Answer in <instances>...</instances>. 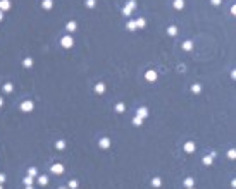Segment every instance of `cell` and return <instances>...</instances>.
I'll use <instances>...</instances> for the list:
<instances>
[{"label": "cell", "instance_id": "cell-7", "mask_svg": "<svg viewBox=\"0 0 236 189\" xmlns=\"http://www.w3.org/2000/svg\"><path fill=\"white\" fill-rule=\"evenodd\" d=\"M105 89H107L105 83H103V81H98V83L93 86V93H95V94H103V93H105Z\"/></svg>", "mask_w": 236, "mask_h": 189}, {"label": "cell", "instance_id": "cell-6", "mask_svg": "<svg viewBox=\"0 0 236 189\" xmlns=\"http://www.w3.org/2000/svg\"><path fill=\"white\" fill-rule=\"evenodd\" d=\"M110 144H112V141H110V138H109V136H102V138H100V141H98L100 150H109Z\"/></svg>", "mask_w": 236, "mask_h": 189}, {"label": "cell", "instance_id": "cell-13", "mask_svg": "<svg viewBox=\"0 0 236 189\" xmlns=\"http://www.w3.org/2000/svg\"><path fill=\"white\" fill-rule=\"evenodd\" d=\"M42 9L43 11H52L54 9V0H42Z\"/></svg>", "mask_w": 236, "mask_h": 189}, {"label": "cell", "instance_id": "cell-36", "mask_svg": "<svg viewBox=\"0 0 236 189\" xmlns=\"http://www.w3.org/2000/svg\"><path fill=\"white\" fill-rule=\"evenodd\" d=\"M2 107H4V98L0 96V108H2Z\"/></svg>", "mask_w": 236, "mask_h": 189}, {"label": "cell", "instance_id": "cell-40", "mask_svg": "<svg viewBox=\"0 0 236 189\" xmlns=\"http://www.w3.org/2000/svg\"><path fill=\"white\" fill-rule=\"evenodd\" d=\"M0 189H4V187H2V184H0Z\"/></svg>", "mask_w": 236, "mask_h": 189}, {"label": "cell", "instance_id": "cell-12", "mask_svg": "<svg viewBox=\"0 0 236 189\" xmlns=\"http://www.w3.org/2000/svg\"><path fill=\"white\" fill-rule=\"evenodd\" d=\"M78 29V22L76 21H67L66 22V31L67 33H74Z\"/></svg>", "mask_w": 236, "mask_h": 189}, {"label": "cell", "instance_id": "cell-21", "mask_svg": "<svg viewBox=\"0 0 236 189\" xmlns=\"http://www.w3.org/2000/svg\"><path fill=\"white\" fill-rule=\"evenodd\" d=\"M190 89H191V93H193V94H200V93H202V84H200V83H193Z\"/></svg>", "mask_w": 236, "mask_h": 189}, {"label": "cell", "instance_id": "cell-30", "mask_svg": "<svg viewBox=\"0 0 236 189\" xmlns=\"http://www.w3.org/2000/svg\"><path fill=\"white\" fill-rule=\"evenodd\" d=\"M86 9H95L97 7V0H85Z\"/></svg>", "mask_w": 236, "mask_h": 189}, {"label": "cell", "instance_id": "cell-14", "mask_svg": "<svg viewBox=\"0 0 236 189\" xmlns=\"http://www.w3.org/2000/svg\"><path fill=\"white\" fill-rule=\"evenodd\" d=\"M114 110H116V114H124V112H126V105H124L123 101H117V103L114 105Z\"/></svg>", "mask_w": 236, "mask_h": 189}, {"label": "cell", "instance_id": "cell-10", "mask_svg": "<svg viewBox=\"0 0 236 189\" xmlns=\"http://www.w3.org/2000/svg\"><path fill=\"white\" fill-rule=\"evenodd\" d=\"M54 148L59 150V151H64L66 148H67V141H66V139H57V141L54 143Z\"/></svg>", "mask_w": 236, "mask_h": 189}, {"label": "cell", "instance_id": "cell-4", "mask_svg": "<svg viewBox=\"0 0 236 189\" xmlns=\"http://www.w3.org/2000/svg\"><path fill=\"white\" fill-rule=\"evenodd\" d=\"M50 172L54 174V175H62V174L66 172V167L62 163H52V165H50Z\"/></svg>", "mask_w": 236, "mask_h": 189}, {"label": "cell", "instance_id": "cell-41", "mask_svg": "<svg viewBox=\"0 0 236 189\" xmlns=\"http://www.w3.org/2000/svg\"><path fill=\"white\" fill-rule=\"evenodd\" d=\"M186 189H193V187H186Z\"/></svg>", "mask_w": 236, "mask_h": 189}, {"label": "cell", "instance_id": "cell-1", "mask_svg": "<svg viewBox=\"0 0 236 189\" xmlns=\"http://www.w3.org/2000/svg\"><path fill=\"white\" fill-rule=\"evenodd\" d=\"M136 9V0H128V4L123 7V16H126V17H129L131 14H133V11Z\"/></svg>", "mask_w": 236, "mask_h": 189}, {"label": "cell", "instance_id": "cell-39", "mask_svg": "<svg viewBox=\"0 0 236 189\" xmlns=\"http://www.w3.org/2000/svg\"><path fill=\"white\" fill-rule=\"evenodd\" d=\"M57 189H67V187H64V186H60V187H57Z\"/></svg>", "mask_w": 236, "mask_h": 189}, {"label": "cell", "instance_id": "cell-19", "mask_svg": "<svg viewBox=\"0 0 236 189\" xmlns=\"http://www.w3.org/2000/svg\"><path fill=\"white\" fill-rule=\"evenodd\" d=\"M134 22H136V29H143V28L147 26V19H145V17H138V19H134Z\"/></svg>", "mask_w": 236, "mask_h": 189}, {"label": "cell", "instance_id": "cell-26", "mask_svg": "<svg viewBox=\"0 0 236 189\" xmlns=\"http://www.w3.org/2000/svg\"><path fill=\"white\" fill-rule=\"evenodd\" d=\"M26 175H29V177H38V168L36 167H29L28 168Z\"/></svg>", "mask_w": 236, "mask_h": 189}, {"label": "cell", "instance_id": "cell-18", "mask_svg": "<svg viewBox=\"0 0 236 189\" xmlns=\"http://www.w3.org/2000/svg\"><path fill=\"white\" fill-rule=\"evenodd\" d=\"M150 186H152V187H155V189L162 187V179H160V177H152Z\"/></svg>", "mask_w": 236, "mask_h": 189}, {"label": "cell", "instance_id": "cell-8", "mask_svg": "<svg viewBox=\"0 0 236 189\" xmlns=\"http://www.w3.org/2000/svg\"><path fill=\"white\" fill-rule=\"evenodd\" d=\"M183 150H184V153H195L197 151V146H195L193 141H186L183 144Z\"/></svg>", "mask_w": 236, "mask_h": 189}, {"label": "cell", "instance_id": "cell-25", "mask_svg": "<svg viewBox=\"0 0 236 189\" xmlns=\"http://www.w3.org/2000/svg\"><path fill=\"white\" fill-rule=\"evenodd\" d=\"M202 162H204V165H207V167H210V165L214 163V157H210V155H205V157L202 158Z\"/></svg>", "mask_w": 236, "mask_h": 189}, {"label": "cell", "instance_id": "cell-28", "mask_svg": "<svg viewBox=\"0 0 236 189\" xmlns=\"http://www.w3.org/2000/svg\"><path fill=\"white\" fill-rule=\"evenodd\" d=\"M2 89H4V93H12V91H14V84H12V83H5Z\"/></svg>", "mask_w": 236, "mask_h": 189}, {"label": "cell", "instance_id": "cell-27", "mask_svg": "<svg viewBox=\"0 0 236 189\" xmlns=\"http://www.w3.org/2000/svg\"><path fill=\"white\" fill-rule=\"evenodd\" d=\"M78 187H79V182L76 179H71L69 182H67V189H78Z\"/></svg>", "mask_w": 236, "mask_h": 189}, {"label": "cell", "instance_id": "cell-9", "mask_svg": "<svg viewBox=\"0 0 236 189\" xmlns=\"http://www.w3.org/2000/svg\"><path fill=\"white\" fill-rule=\"evenodd\" d=\"M134 115L141 117V119H147V117L150 115V110H148L147 107H140V108H136V114H134Z\"/></svg>", "mask_w": 236, "mask_h": 189}, {"label": "cell", "instance_id": "cell-11", "mask_svg": "<svg viewBox=\"0 0 236 189\" xmlns=\"http://www.w3.org/2000/svg\"><path fill=\"white\" fill-rule=\"evenodd\" d=\"M11 9H12L11 0H0V11L2 12H7V11H11Z\"/></svg>", "mask_w": 236, "mask_h": 189}, {"label": "cell", "instance_id": "cell-15", "mask_svg": "<svg viewBox=\"0 0 236 189\" xmlns=\"http://www.w3.org/2000/svg\"><path fill=\"white\" fill-rule=\"evenodd\" d=\"M172 7L176 9L177 12L184 9V0H172Z\"/></svg>", "mask_w": 236, "mask_h": 189}, {"label": "cell", "instance_id": "cell-5", "mask_svg": "<svg viewBox=\"0 0 236 189\" xmlns=\"http://www.w3.org/2000/svg\"><path fill=\"white\" fill-rule=\"evenodd\" d=\"M157 78H159L157 71H153V69H148V71H145V79L148 81V83H155Z\"/></svg>", "mask_w": 236, "mask_h": 189}, {"label": "cell", "instance_id": "cell-31", "mask_svg": "<svg viewBox=\"0 0 236 189\" xmlns=\"http://www.w3.org/2000/svg\"><path fill=\"white\" fill-rule=\"evenodd\" d=\"M33 182H35V177H29V175H26V177L22 179V184H24V186H33Z\"/></svg>", "mask_w": 236, "mask_h": 189}, {"label": "cell", "instance_id": "cell-20", "mask_svg": "<svg viewBox=\"0 0 236 189\" xmlns=\"http://www.w3.org/2000/svg\"><path fill=\"white\" fill-rule=\"evenodd\" d=\"M183 50H184V52H191V50H193V41H191V40H184V41H183Z\"/></svg>", "mask_w": 236, "mask_h": 189}, {"label": "cell", "instance_id": "cell-3", "mask_svg": "<svg viewBox=\"0 0 236 189\" xmlns=\"http://www.w3.org/2000/svg\"><path fill=\"white\" fill-rule=\"evenodd\" d=\"M19 108H21V112H24V114H29V112L35 110V103H33L31 100H24L21 105H19Z\"/></svg>", "mask_w": 236, "mask_h": 189}, {"label": "cell", "instance_id": "cell-38", "mask_svg": "<svg viewBox=\"0 0 236 189\" xmlns=\"http://www.w3.org/2000/svg\"><path fill=\"white\" fill-rule=\"evenodd\" d=\"M24 189H35L33 186H24Z\"/></svg>", "mask_w": 236, "mask_h": 189}, {"label": "cell", "instance_id": "cell-29", "mask_svg": "<svg viewBox=\"0 0 236 189\" xmlns=\"http://www.w3.org/2000/svg\"><path fill=\"white\" fill-rule=\"evenodd\" d=\"M195 186V179L193 177H186L184 179V187H193Z\"/></svg>", "mask_w": 236, "mask_h": 189}, {"label": "cell", "instance_id": "cell-37", "mask_svg": "<svg viewBox=\"0 0 236 189\" xmlns=\"http://www.w3.org/2000/svg\"><path fill=\"white\" fill-rule=\"evenodd\" d=\"M2 21H4V12L0 11V22H2Z\"/></svg>", "mask_w": 236, "mask_h": 189}, {"label": "cell", "instance_id": "cell-35", "mask_svg": "<svg viewBox=\"0 0 236 189\" xmlns=\"http://www.w3.org/2000/svg\"><path fill=\"white\" fill-rule=\"evenodd\" d=\"M5 174H0V184H4V182H5Z\"/></svg>", "mask_w": 236, "mask_h": 189}, {"label": "cell", "instance_id": "cell-2", "mask_svg": "<svg viewBox=\"0 0 236 189\" xmlns=\"http://www.w3.org/2000/svg\"><path fill=\"white\" fill-rule=\"evenodd\" d=\"M60 47L66 48V50H69V48L74 47V38L71 36V35H66V36L60 38Z\"/></svg>", "mask_w": 236, "mask_h": 189}, {"label": "cell", "instance_id": "cell-22", "mask_svg": "<svg viewBox=\"0 0 236 189\" xmlns=\"http://www.w3.org/2000/svg\"><path fill=\"white\" fill-rule=\"evenodd\" d=\"M143 121H145V119H141V117L134 115V117H133V121H131V124H133L134 127H140V126H143Z\"/></svg>", "mask_w": 236, "mask_h": 189}, {"label": "cell", "instance_id": "cell-32", "mask_svg": "<svg viewBox=\"0 0 236 189\" xmlns=\"http://www.w3.org/2000/svg\"><path fill=\"white\" fill-rule=\"evenodd\" d=\"M226 155H228V158H229V160H234V158H236V150H234V148H231V150H228V153H226Z\"/></svg>", "mask_w": 236, "mask_h": 189}, {"label": "cell", "instance_id": "cell-24", "mask_svg": "<svg viewBox=\"0 0 236 189\" xmlns=\"http://www.w3.org/2000/svg\"><path fill=\"white\" fill-rule=\"evenodd\" d=\"M167 35H169V36H177V26L171 24V26L167 28Z\"/></svg>", "mask_w": 236, "mask_h": 189}, {"label": "cell", "instance_id": "cell-16", "mask_svg": "<svg viewBox=\"0 0 236 189\" xmlns=\"http://www.w3.org/2000/svg\"><path fill=\"white\" fill-rule=\"evenodd\" d=\"M33 64H35V60H33L31 57H24V58H22V67H24V69H31Z\"/></svg>", "mask_w": 236, "mask_h": 189}, {"label": "cell", "instance_id": "cell-34", "mask_svg": "<svg viewBox=\"0 0 236 189\" xmlns=\"http://www.w3.org/2000/svg\"><path fill=\"white\" fill-rule=\"evenodd\" d=\"M210 4H212V5H221L222 0H210Z\"/></svg>", "mask_w": 236, "mask_h": 189}, {"label": "cell", "instance_id": "cell-23", "mask_svg": "<svg viewBox=\"0 0 236 189\" xmlns=\"http://www.w3.org/2000/svg\"><path fill=\"white\" fill-rule=\"evenodd\" d=\"M126 29H128V31H136V22H134V19H129V21L126 22Z\"/></svg>", "mask_w": 236, "mask_h": 189}, {"label": "cell", "instance_id": "cell-17", "mask_svg": "<svg viewBox=\"0 0 236 189\" xmlns=\"http://www.w3.org/2000/svg\"><path fill=\"white\" fill-rule=\"evenodd\" d=\"M36 182L42 186V187H45V186H49V175H38Z\"/></svg>", "mask_w": 236, "mask_h": 189}, {"label": "cell", "instance_id": "cell-33", "mask_svg": "<svg viewBox=\"0 0 236 189\" xmlns=\"http://www.w3.org/2000/svg\"><path fill=\"white\" fill-rule=\"evenodd\" d=\"M177 71H179V72H184V71H186L184 64H179V65H177Z\"/></svg>", "mask_w": 236, "mask_h": 189}]
</instances>
